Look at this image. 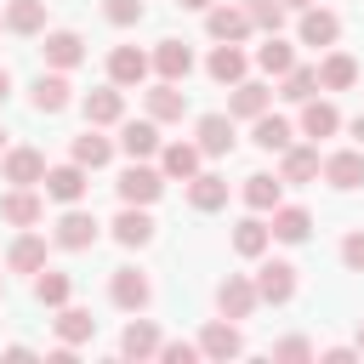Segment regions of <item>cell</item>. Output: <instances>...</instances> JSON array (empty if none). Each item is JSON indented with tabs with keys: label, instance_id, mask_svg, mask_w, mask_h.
Instances as JSON below:
<instances>
[{
	"label": "cell",
	"instance_id": "1",
	"mask_svg": "<svg viewBox=\"0 0 364 364\" xmlns=\"http://www.w3.org/2000/svg\"><path fill=\"white\" fill-rule=\"evenodd\" d=\"M256 296L273 301V307H284V301L296 296V267H290V262H262V267H256Z\"/></svg>",
	"mask_w": 364,
	"mask_h": 364
},
{
	"label": "cell",
	"instance_id": "2",
	"mask_svg": "<svg viewBox=\"0 0 364 364\" xmlns=\"http://www.w3.org/2000/svg\"><path fill=\"white\" fill-rule=\"evenodd\" d=\"M262 296H256V284L250 279H239V273H228L222 284H216V307L228 313V318H250V307H256Z\"/></svg>",
	"mask_w": 364,
	"mask_h": 364
},
{
	"label": "cell",
	"instance_id": "3",
	"mask_svg": "<svg viewBox=\"0 0 364 364\" xmlns=\"http://www.w3.org/2000/svg\"><path fill=\"white\" fill-rule=\"evenodd\" d=\"M324 176H330V188H341V193L364 188V148H341V154H330V159H324Z\"/></svg>",
	"mask_w": 364,
	"mask_h": 364
},
{
	"label": "cell",
	"instance_id": "4",
	"mask_svg": "<svg viewBox=\"0 0 364 364\" xmlns=\"http://www.w3.org/2000/svg\"><path fill=\"white\" fill-rule=\"evenodd\" d=\"M205 28H210V40H245L256 23H250L245 6H210L205 11Z\"/></svg>",
	"mask_w": 364,
	"mask_h": 364
},
{
	"label": "cell",
	"instance_id": "5",
	"mask_svg": "<svg viewBox=\"0 0 364 364\" xmlns=\"http://www.w3.org/2000/svg\"><path fill=\"white\" fill-rule=\"evenodd\" d=\"M108 296H114V307H125V313H136V307H148V279L136 273V267H114V284H108Z\"/></svg>",
	"mask_w": 364,
	"mask_h": 364
},
{
	"label": "cell",
	"instance_id": "6",
	"mask_svg": "<svg viewBox=\"0 0 364 364\" xmlns=\"http://www.w3.org/2000/svg\"><path fill=\"white\" fill-rule=\"evenodd\" d=\"M108 80H114V85H142V80H148V57H142L136 46H114V51H108Z\"/></svg>",
	"mask_w": 364,
	"mask_h": 364
},
{
	"label": "cell",
	"instance_id": "7",
	"mask_svg": "<svg viewBox=\"0 0 364 364\" xmlns=\"http://www.w3.org/2000/svg\"><path fill=\"white\" fill-rule=\"evenodd\" d=\"M6 182H17V188L46 182V154H40V148H11V154H6Z\"/></svg>",
	"mask_w": 364,
	"mask_h": 364
},
{
	"label": "cell",
	"instance_id": "8",
	"mask_svg": "<svg viewBox=\"0 0 364 364\" xmlns=\"http://www.w3.org/2000/svg\"><path fill=\"white\" fill-rule=\"evenodd\" d=\"M46 193H51V199H63V205H80V199H85V165L74 159V165L46 171Z\"/></svg>",
	"mask_w": 364,
	"mask_h": 364
},
{
	"label": "cell",
	"instance_id": "9",
	"mask_svg": "<svg viewBox=\"0 0 364 364\" xmlns=\"http://www.w3.org/2000/svg\"><path fill=\"white\" fill-rule=\"evenodd\" d=\"M159 188H165V182H159V171H148V165H131V171L119 176V199H125V205H154Z\"/></svg>",
	"mask_w": 364,
	"mask_h": 364
},
{
	"label": "cell",
	"instance_id": "10",
	"mask_svg": "<svg viewBox=\"0 0 364 364\" xmlns=\"http://www.w3.org/2000/svg\"><path fill=\"white\" fill-rule=\"evenodd\" d=\"M40 216H46V205L34 199V188H11L0 199V222H11V228H34Z\"/></svg>",
	"mask_w": 364,
	"mask_h": 364
},
{
	"label": "cell",
	"instance_id": "11",
	"mask_svg": "<svg viewBox=\"0 0 364 364\" xmlns=\"http://www.w3.org/2000/svg\"><path fill=\"white\" fill-rule=\"evenodd\" d=\"M336 34H341V17L336 11H324V6H307L301 11V46H336Z\"/></svg>",
	"mask_w": 364,
	"mask_h": 364
},
{
	"label": "cell",
	"instance_id": "12",
	"mask_svg": "<svg viewBox=\"0 0 364 364\" xmlns=\"http://www.w3.org/2000/svg\"><path fill=\"white\" fill-rule=\"evenodd\" d=\"M154 68H159V80H188L193 74V51L182 46V40H159V51H154Z\"/></svg>",
	"mask_w": 364,
	"mask_h": 364
},
{
	"label": "cell",
	"instance_id": "13",
	"mask_svg": "<svg viewBox=\"0 0 364 364\" xmlns=\"http://www.w3.org/2000/svg\"><path fill=\"white\" fill-rule=\"evenodd\" d=\"M85 119H91V125H119V119H125V97H119V85L85 91Z\"/></svg>",
	"mask_w": 364,
	"mask_h": 364
},
{
	"label": "cell",
	"instance_id": "14",
	"mask_svg": "<svg viewBox=\"0 0 364 364\" xmlns=\"http://www.w3.org/2000/svg\"><path fill=\"white\" fill-rule=\"evenodd\" d=\"M119 148H125L131 159H148V154L159 148V125H154V114H148V119H125V125H119Z\"/></svg>",
	"mask_w": 364,
	"mask_h": 364
},
{
	"label": "cell",
	"instance_id": "15",
	"mask_svg": "<svg viewBox=\"0 0 364 364\" xmlns=\"http://www.w3.org/2000/svg\"><path fill=\"white\" fill-rule=\"evenodd\" d=\"M57 245H63V250H85V245H97V216H91V210H68V216L57 222Z\"/></svg>",
	"mask_w": 364,
	"mask_h": 364
},
{
	"label": "cell",
	"instance_id": "16",
	"mask_svg": "<svg viewBox=\"0 0 364 364\" xmlns=\"http://www.w3.org/2000/svg\"><path fill=\"white\" fill-rule=\"evenodd\" d=\"M114 239H119L125 250L148 245V239H154V222H148V210H142V205H125V210L114 216Z\"/></svg>",
	"mask_w": 364,
	"mask_h": 364
},
{
	"label": "cell",
	"instance_id": "17",
	"mask_svg": "<svg viewBox=\"0 0 364 364\" xmlns=\"http://www.w3.org/2000/svg\"><path fill=\"white\" fill-rule=\"evenodd\" d=\"M205 68H210V80H216V85H239V80H245V51H239L233 40H222V46L210 51V63H205Z\"/></svg>",
	"mask_w": 364,
	"mask_h": 364
},
{
	"label": "cell",
	"instance_id": "18",
	"mask_svg": "<svg viewBox=\"0 0 364 364\" xmlns=\"http://www.w3.org/2000/svg\"><path fill=\"white\" fill-rule=\"evenodd\" d=\"M85 57V40L74 34V28H57V34H46V63L51 68H74Z\"/></svg>",
	"mask_w": 364,
	"mask_h": 364
},
{
	"label": "cell",
	"instance_id": "19",
	"mask_svg": "<svg viewBox=\"0 0 364 364\" xmlns=\"http://www.w3.org/2000/svg\"><path fill=\"white\" fill-rule=\"evenodd\" d=\"M68 91H74V85L63 80V68H57V74H40V80H34V108H40V114H63V108H68Z\"/></svg>",
	"mask_w": 364,
	"mask_h": 364
},
{
	"label": "cell",
	"instance_id": "20",
	"mask_svg": "<svg viewBox=\"0 0 364 364\" xmlns=\"http://www.w3.org/2000/svg\"><path fill=\"white\" fill-rule=\"evenodd\" d=\"M182 108H188V91H176V80H159L148 91V114L154 119H182Z\"/></svg>",
	"mask_w": 364,
	"mask_h": 364
},
{
	"label": "cell",
	"instance_id": "21",
	"mask_svg": "<svg viewBox=\"0 0 364 364\" xmlns=\"http://www.w3.org/2000/svg\"><path fill=\"white\" fill-rule=\"evenodd\" d=\"M250 142H256V148H267V154H284V148H290V119H279V114H256Z\"/></svg>",
	"mask_w": 364,
	"mask_h": 364
},
{
	"label": "cell",
	"instance_id": "22",
	"mask_svg": "<svg viewBox=\"0 0 364 364\" xmlns=\"http://www.w3.org/2000/svg\"><path fill=\"white\" fill-rule=\"evenodd\" d=\"M307 228H313V216H307L301 205H279V210H273V239L301 245V239H307Z\"/></svg>",
	"mask_w": 364,
	"mask_h": 364
},
{
	"label": "cell",
	"instance_id": "23",
	"mask_svg": "<svg viewBox=\"0 0 364 364\" xmlns=\"http://www.w3.org/2000/svg\"><path fill=\"white\" fill-rule=\"evenodd\" d=\"M119 353H125V358H154V353H159V330H154L148 318L125 324V336H119Z\"/></svg>",
	"mask_w": 364,
	"mask_h": 364
},
{
	"label": "cell",
	"instance_id": "24",
	"mask_svg": "<svg viewBox=\"0 0 364 364\" xmlns=\"http://www.w3.org/2000/svg\"><path fill=\"white\" fill-rule=\"evenodd\" d=\"M199 353H205V358H233V353H245V341H239V330H233V324H205Z\"/></svg>",
	"mask_w": 364,
	"mask_h": 364
},
{
	"label": "cell",
	"instance_id": "25",
	"mask_svg": "<svg viewBox=\"0 0 364 364\" xmlns=\"http://www.w3.org/2000/svg\"><path fill=\"white\" fill-rule=\"evenodd\" d=\"M6 28L11 34H40L46 28V0H11L6 6Z\"/></svg>",
	"mask_w": 364,
	"mask_h": 364
},
{
	"label": "cell",
	"instance_id": "26",
	"mask_svg": "<svg viewBox=\"0 0 364 364\" xmlns=\"http://www.w3.org/2000/svg\"><path fill=\"white\" fill-rule=\"evenodd\" d=\"M353 80H358V63H353L347 51H336V57L318 63V85H324V91H347Z\"/></svg>",
	"mask_w": 364,
	"mask_h": 364
},
{
	"label": "cell",
	"instance_id": "27",
	"mask_svg": "<svg viewBox=\"0 0 364 364\" xmlns=\"http://www.w3.org/2000/svg\"><path fill=\"white\" fill-rule=\"evenodd\" d=\"M199 148L205 154H228L233 148V119L228 114H205L199 119Z\"/></svg>",
	"mask_w": 364,
	"mask_h": 364
},
{
	"label": "cell",
	"instance_id": "28",
	"mask_svg": "<svg viewBox=\"0 0 364 364\" xmlns=\"http://www.w3.org/2000/svg\"><path fill=\"white\" fill-rule=\"evenodd\" d=\"M6 262H11V273H40V267H46V239H40V233H23Z\"/></svg>",
	"mask_w": 364,
	"mask_h": 364
},
{
	"label": "cell",
	"instance_id": "29",
	"mask_svg": "<svg viewBox=\"0 0 364 364\" xmlns=\"http://www.w3.org/2000/svg\"><path fill=\"white\" fill-rule=\"evenodd\" d=\"M336 125H341V114H336V102H313V97L301 102V131H307V136H330Z\"/></svg>",
	"mask_w": 364,
	"mask_h": 364
},
{
	"label": "cell",
	"instance_id": "30",
	"mask_svg": "<svg viewBox=\"0 0 364 364\" xmlns=\"http://www.w3.org/2000/svg\"><path fill=\"white\" fill-rule=\"evenodd\" d=\"M199 154H205V148H193V142H171V148H165V176L193 182V176H199Z\"/></svg>",
	"mask_w": 364,
	"mask_h": 364
},
{
	"label": "cell",
	"instance_id": "31",
	"mask_svg": "<svg viewBox=\"0 0 364 364\" xmlns=\"http://www.w3.org/2000/svg\"><path fill=\"white\" fill-rule=\"evenodd\" d=\"M267 239H273V228H267V222H256V216H245V222L233 228V250H239V256H262V250H267Z\"/></svg>",
	"mask_w": 364,
	"mask_h": 364
},
{
	"label": "cell",
	"instance_id": "32",
	"mask_svg": "<svg viewBox=\"0 0 364 364\" xmlns=\"http://www.w3.org/2000/svg\"><path fill=\"white\" fill-rule=\"evenodd\" d=\"M256 68H267V74H290V68H296V57H290V46H284L279 34H267V40L256 46Z\"/></svg>",
	"mask_w": 364,
	"mask_h": 364
},
{
	"label": "cell",
	"instance_id": "33",
	"mask_svg": "<svg viewBox=\"0 0 364 364\" xmlns=\"http://www.w3.org/2000/svg\"><path fill=\"white\" fill-rule=\"evenodd\" d=\"M313 176H318V154H313V148H284L279 182H313Z\"/></svg>",
	"mask_w": 364,
	"mask_h": 364
},
{
	"label": "cell",
	"instance_id": "34",
	"mask_svg": "<svg viewBox=\"0 0 364 364\" xmlns=\"http://www.w3.org/2000/svg\"><path fill=\"white\" fill-rule=\"evenodd\" d=\"M245 205L250 210H279V176H245Z\"/></svg>",
	"mask_w": 364,
	"mask_h": 364
},
{
	"label": "cell",
	"instance_id": "35",
	"mask_svg": "<svg viewBox=\"0 0 364 364\" xmlns=\"http://www.w3.org/2000/svg\"><path fill=\"white\" fill-rule=\"evenodd\" d=\"M188 199H193V210H222V205H228V182H222V176H193Z\"/></svg>",
	"mask_w": 364,
	"mask_h": 364
},
{
	"label": "cell",
	"instance_id": "36",
	"mask_svg": "<svg viewBox=\"0 0 364 364\" xmlns=\"http://www.w3.org/2000/svg\"><path fill=\"white\" fill-rule=\"evenodd\" d=\"M57 336H63V341L74 347V341H85V336H97V318H91L85 307H63V313H57Z\"/></svg>",
	"mask_w": 364,
	"mask_h": 364
},
{
	"label": "cell",
	"instance_id": "37",
	"mask_svg": "<svg viewBox=\"0 0 364 364\" xmlns=\"http://www.w3.org/2000/svg\"><path fill=\"white\" fill-rule=\"evenodd\" d=\"M233 114H245V119L267 114V85H256V80H239V85H233Z\"/></svg>",
	"mask_w": 364,
	"mask_h": 364
},
{
	"label": "cell",
	"instance_id": "38",
	"mask_svg": "<svg viewBox=\"0 0 364 364\" xmlns=\"http://www.w3.org/2000/svg\"><path fill=\"white\" fill-rule=\"evenodd\" d=\"M108 154H114V142H108V136H97V125H91L85 136H74V159H80V165H91V171H97V165H108Z\"/></svg>",
	"mask_w": 364,
	"mask_h": 364
},
{
	"label": "cell",
	"instance_id": "39",
	"mask_svg": "<svg viewBox=\"0 0 364 364\" xmlns=\"http://www.w3.org/2000/svg\"><path fill=\"white\" fill-rule=\"evenodd\" d=\"M68 290H74V284H68V273H46V267H40V279H34V296H40L46 307H63V301H68Z\"/></svg>",
	"mask_w": 364,
	"mask_h": 364
},
{
	"label": "cell",
	"instance_id": "40",
	"mask_svg": "<svg viewBox=\"0 0 364 364\" xmlns=\"http://www.w3.org/2000/svg\"><path fill=\"white\" fill-rule=\"evenodd\" d=\"M313 91H318V68H290V74H284V91H279V97H290V102H307Z\"/></svg>",
	"mask_w": 364,
	"mask_h": 364
},
{
	"label": "cell",
	"instance_id": "41",
	"mask_svg": "<svg viewBox=\"0 0 364 364\" xmlns=\"http://www.w3.org/2000/svg\"><path fill=\"white\" fill-rule=\"evenodd\" d=\"M245 11H250V23L267 28V34H279V23H284V0H245Z\"/></svg>",
	"mask_w": 364,
	"mask_h": 364
},
{
	"label": "cell",
	"instance_id": "42",
	"mask_svg": "<svg viewBox=\"0 0 364 364\" xmlns=\"http://www.w3.org/2000/svg\"><path fill=\"white\" fill-rule=\"evenodd\" d=\"M108 23H119V28L142 23V0H108Z\"/></svg>",
	"mask_w": 364,
	"mask_h": 364
},
{
	"label": "cell",
	"instance_id": "43",
	"mask_svg": "<svg viewBox=\"0 0 364 364\" xmlns=\"http://www.w3.org/2000/svg\"><path fill=\"white\" fill-rule=\"evenodd\" d=\"M159 358H165V364H193L199 347H188V341H159Z\"/></svg>",
	"mask_w": 364,
	"mask_h": 364
},
{
	"label": "cell",
	"instance_id": "44",
	"mask_svg": "<svg viewBox=\"0 0 364 364\" xmlns=\"http://www.w3.org/2000/svg\"><path fill=\"white\" fill-rule=\"evenodd\" d=\"M341 262H347L353 273H364V233H347V239H341Z\"/></svg>",
	"mask_w": 364,
	"mask_h": 364
},
{
	"label": "cell",
	"instance_id": "45",
	"mask_svg": "<svg viewBox=\"0 0 364 364\" xmlns=\"http://www.w3.org/2000/svg\"><path fill=\"white\" fill-rule=\"evenodd\" d=\"M273 353H279V358H313V347H307L301 336H290V341H279Z\"/></svg>",
	"mask_w": 364,
	"mask_h": 364
},
{
	"label": "cell",
	"instance_id": "46",
	"mask_svg": "<svg viewBox=\"0 0 364 364\" xmlns=\"http://www.w3.org/2000/svg\"><path fill=\"white\" fill-rule=\"evenodd\" d=\"M176 6H182V11H210L216 0H176Z\"/></svg>",
	"mask_w": 364,
	"mask_h": 364
},
{
	"label": "cell",
	"instance_id": "47",
	"mask_svg": "<svg viewBox=\"0 0 364 364\" xmlns=\"http://www.w3.org/2000/svg\"><path fill=\"white\" fill-rule=\"evenodd\" d=\"M6 91H11V74H6V68H0V102H6Z\"/></svg>",
	"mask_w": 364,
	"mask_h": 364
},
{
	"label": "cell",
	"instance_id": "48",
	"mask_svg": "<svg viewBox=\"0 0 364 364\" xmlns=\"http://www.w3.org/2000/svg\"><path fill=\"white\" fill-rule=\"evenodd\" d=\"M353 136H358V142H364V114H358V119H353Z\"/></svg>",
	"mask_w": 364,
	"mask_h": 364
},
{
	"label": "cell",
	"instance_id": "49",
	"mask_svg": "<svg viewBox=\"0 0 364 364\" xmlns=\"http://www.w3.org/2000/svg\"><path fill=\"white\" fill-rule=\"evenodd\" d=\"M284 6H296V11H307V6H313V0H284Z\"/></svg>",
	"mask_w": 364,
	"mask_h": 364
},
{
	"label": "cell",
	"instance_id": "50",
	"mask_svg": "<svg viewBox=\"0 0 364 364\" xmlns=\"http://www.w3.org/2000/svg\"><path fill=\"white\" fill-rule=\"evenodd\" d=\"M358 353H364V324H358Z\"/></svg>",
	"mask_w": 364,
	"mask_h": 364
},
{
	"label": "cell",
	"instance_id": "51",
	"mask_svg": "<svg viewBox=\"0 0 364 364\" xmlns=\"http://www.w3.org/2000/svg\"><path fill=\"white\" fill-rule=\"evenodd\" d=\"M0 148H6V131H0Z\"/></svg>",
	"mask_w": 364,
	"mask_h": 364
}]
</instances>
